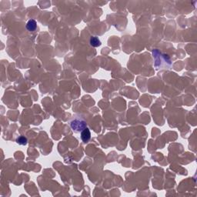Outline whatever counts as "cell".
<instances>
[{
	"label": "cell",
	"mask_w": 197,
	"mask_h": 197,
	"mask_svg": "<svg viewBox=\"0 0 197 197\" xmlns=\"http://www.w3.org/2000/svg\"><path fill=\"white\" fill-rule=\"evenodd\" d=\"M70 126L74 133H80L86 128H87V122L84 117H82L80 116H74L70 121Z\"/></svg>",
	"instance_id": "obj_1"
},
{
	"label": "cell",
	"mask_w": 197,
	"mask_h": 197,
	"mask_svg": "<svg viewBox=\"0 0 197 197\" xmlns=\"http://www.w3.org/2000/svg\"><path fill=\"white\" fill-rule=\"evenodd\" d=\"M152 55H153V57L155 58V66H156V67H157L158 69L162 68L164 66V64L162 63V61H163L164 63H166L169 66H171V60L170 58L168 56V55L162 54V53H159V50L157 49L152 51Z\"/></svg>",
	"instance_id": "obj_2"
},
{
	"label": "cell",
	"mask_w": 197,
	"mask_h": 197,
	"mask_svg": "<svg viewBox=\"0 0 197 197\" xmlns=\"http://www.w3.org/2000/svg\"><path fill=\"white\" fill-rule=\"evenodd\" d=\"M80 136H81V139L83 143H88L90 139H91V132H90V129L87 127L84 130L82 131L80 133Z\"/></svg>",
	"instance_id": "obj_3"
},
{
	"label": "cell",
	"mask_w": 197,
	"mask_h": 197,
	"mask_svg": "<svg viewBox=\"0 0 197 197\" xmlns=\"http://www.w3.org/2000/svg\"><path fill=\"white\" fill-rule=\"evenodd\" d=\"M37 27V22L36 20L34 19H30L29 20L28 22L26 23V25H25V28L28 31L32 32L36 29Z\"/></svg>",
	"instance_id": "obj_4"
},
{
	"label": "cell",
	"mask_w": 197,
	"mask_h": 197,
	"mask_svg": "<svg viewBox=\"0 0 197 197\" xmlns=\"http://www.w3.org/2000/svg\"><path fill=\"white\" fill-rule=\"evenodd\" d=\"M90 45L93 47H99L101 46L102 42L100 39L97 36H92L90 40Z\"/></svg>",
	"instance_id": "obj_5"
},
{
	"label": "cell",
	"mask_w": 197,
	"mask_h": 197,
	"mask_svg": "<svg viewBox=\"0 0 197 197\" xmlns=\"http://www.w3.org/2000/svg\"><path fill=\"white\" fill-rule=\"evenodd\" d=\"M27 138L23 136H20L16 139V143L19 145H22V146H25L27 144Z\"/></svg>",
	"instance_id": "obj_6"
}]
</instances>
